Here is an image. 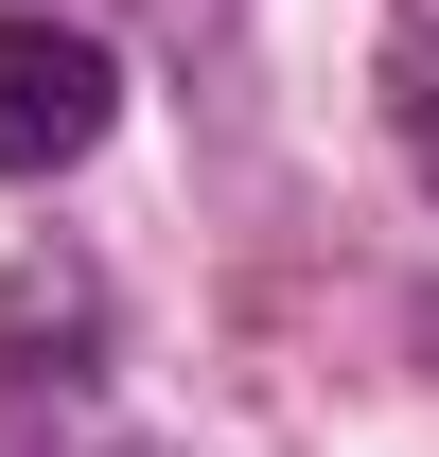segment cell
I'll use <instances>...</instances> for the list:
<instances>
[{"label":"cell","mask_w":439,"mask_h":457,"mask_svg":"<svg viewBox=\"0 0 439 457\" xmlns=\"http://www.w3.org/2000/svg\"><path fill=\"white\" fill-rule=\"evenodd\" d=\"M369 88H386V141H404V176L439 194V0H386V54H369Z\"/></svg>","instance_id":"7a4b0ae2"},{"label":"cell","mask_w":439,"mask_h":457,"mask_svg":"<svg viewBox=\"0 0 439 457\" xmlns=\"http://www.w3.org/2000/svg\"><path fill=\"white\" fill-rule=\"evenodd\" d=\"M123 123V54L54 0H0V176H70Z\"/></svg>","instance_id":"6da1fadb"}]
</instances>
